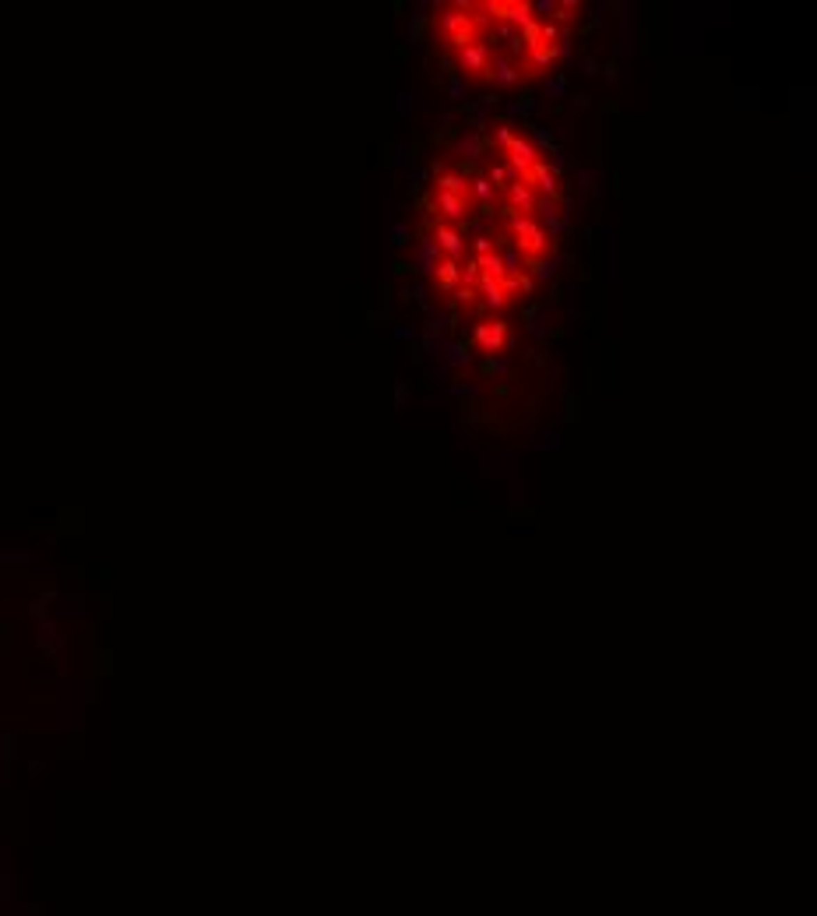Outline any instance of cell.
<instances>
[{
  "instance_id": "cell-1",
  "label": "cell",
  "mask_w": 817,
  "mask_h": 916,
  "mask_svg": "<svg viewBox=\"0 0 817 916\" xmlns=\"http://www.w3.org/2000/svg\"><path fill=\"white\" fill-rule=\"evenodd\" d=\"M508 230H511V243H515V250L525 254V257H532V261L550 250V236H547V230H542V226L532 219V215H511Z\"/></svg>"
},
{
  "instance_id": "cell-2",
  "label": "cell",
  "mask_w": 817,
  "mask_h": 916,
  "mask_svg": "<svg viewBox=\"0 0 817 916\" xmlns=\"http://www.w3.org/2000/svg\"><path fill=\"white\" fill-rule=\"evenodd\" d=\"M433 211L441 215V223L455 226L458 233H465V219H469V198H458V194H441V191H433V198L426 201Z\"/></svg>"
},
{
  "instance_id": "cell-3",
  "label": "cell",
  "mask_w": 817,
  "mask_h": 916,
  "mask_svg": "<svg viewBox=\"0 0 817 916\" xmlns=\"http://www.w3.org/2000/svg\"><path fill=\"white\" fill-rule=\"evenodd\" d=\"M508 339H511V328H508V321H501V317H486V321H479V325L472 328V342L483 353H504Z\"/></svg>"
},
{
  "instance_id": "cell-4",
  "label": "cell",
  "mask_w": 817,
  "mask_h": 916,
  "mask_svg": "<svg viewBox=\"0 0 817 916\" xmlns=\"http://www.w3.org/2000/svg\"><path fill=\"white\" fill-rule=\"evenodd\" d=\"M521 184H528V187H532L535 194H542V198H547V201H560V194H564V187H560V177H557V170H550L547 163H542V159H539V163H535V166H532V170H528V173L521 177Z\"/></svg>"
},
{
  "instance_id": "cell-5",
  "label": "cell",
  "mask_w": 817,
  "mask_h": 916,
  "mask_svg": "<svg viewBox=\"0 0 817 916\" xmlns=\"http://www.w3.org/2000/svg\"><path fill=\"white\" fill-rule=\"evenodd\" d=\"M430 240L437 243V250H441V257H448V261H462L465 257V233H458L455 226H448V223H433L430 226Z\"/></svg>"
},
{
  "instance_id": "cell-6",
  "label": "cell",
  "mask_w": 817,
  "mask_h": 916,
  "mask_svg": "<svg viewBox=\"0 0 817 916\" xmlns=\"http://www.w3.org/2000/svg\"><path fill=\"white\" fill-rule=\"evenodd\" d=\"M504 163H508V166L518 173V180H521V177H525V173H528V170L539 163V148H535V145H532L525 134H515V141L504 148Z\"/></svg>"
},
{
  "instance_id": "cell-7",
  "label": "cell",
  "mask_w": 817,
  "mask_h": 916,
  "mask_svg": "<svg viewBox=\"0 0 817 916\" xmlns=\"http://www.w3.org/2000/svg\"><path fill=\"white\" fill-rule=\"evenodd\" d=\"M476 293H483V303L490 307V310H504L515 296H511V289H508V279L504 282H497V279H479V286H476Z\"/></svg>"
},
{
  "instance_id": "cell-8",
  "label": "cell",
  "mask_w": 817,
  "mask_h": 916,
  "mask_svg": "<svg viewBox=\"0 0 817 916\" xmlns=\"http://www.w3.org/2000/svg\"><path fill=\"white\" fill-rule=\"evenodd\" d=\"M433 286H437L444 296H451V293L462 286V261H448V257H441L437 268H433Z\"/></svg>"
},
{
  "instance_id": "cell-9",
  "label": "cell",
  "mask_w": 817,
  "mask_h": 916,
  "mask_svg": "<svg viewBox=\"0 0 817 916\" xmlns=\"http://www.w3.org/2000/svg\"><path fill=\"white\" fill-rule=\"evenodd\" d=\"M535 204H539V194H535L528 184L518 180V184L508 187V211H511V215H532Z\"/></svg>"
},
{
  "instance_id": "cell-10",
  "label": "cell",
  "mask_w": 817,
  "mask_h": 916,
  "mask_svg": "<svg viewBox=\"0 0 817 916\" xmlns=\"http://www.w3.org/2000/svg\"><path fill=\"white\" fill-rule=\"evenodd\" d=\"M433 191L441 194H458V198H469V180L455 170H433ZM472 204V201H469Z\"/></svg>"
},
{
  "instance_id": "cell-11",
  "label": "cell",
  "mask_w": 817,
  "mask_h": 916,
  "mask_svg": "<svg viewBox=\"0 0 817 916\" xmlns=\"http://www.w3.org/2000/svg\"><path fill=\"white\" fill-rule=\"evenodd\" d=\"M483 177L490 180V187H494V191H508L511 184H518V173L504 163V159H494V163H490V170H486Z\"/></svg>"
},
{
  "instance_id": "cell-12",
  "label": "cell",
  "mask_w": 817,
  "mask_h": 916,
  "mask_svg": "<svg viewBox=\"0 0 817 916\" xmlns=\"http://www.w3.org/2000/svg\"><path fill=\"white\" fill-rule=\"evenodd\" d=\"M578 15H581V8L574 4V0H564V4H553V11H550V22H553V25H560V29H567V25H574V22H578Z\"/></svg>"
},
{
  "instance_id": "cell-13",
  "label": "cell",
  "mask_w": 817,
  "mask_h": 916,
  "mask_svg": "<svg viewBox=\"0 0 817 916\" xmlns=\"http://www.w3.org/2000/svg\"><path fill=\"white\" fill-rule=\"evenodd\" d=\"M416 257H419V268H423V272L433 275V268H437V261H441V250H437V243L426 236V240H419V254H416Z\"/></svg>"
},
{
  "instance_id": "cell-14",
  "label": "cell",
  "mask_w": 817,
  "mask_h": 916,
  "mask_svg": "<svg viewBox=\"0 0 817 916\" xmlns=\"http://www.w3.org/2000/svg\"><path fill=\"white\" fill-rule=\"evenodd\" d=\"M497 198V191L490 187V180L486 177H472L469 180V201H479V204H490Z\"/></svg>"
},
{
  "instance_id": "cell-15",
  "label": "cell",
  "mask_w": 817,
  "mask_h": 916,
  "mask_svg": "<svg viewBox=\"0 0 817 916\" xmlns=\"http://www.w3.org/2000/svg\"><path fill=\"white\" fill-rule=\"evenodd\" d=\"M479 279H483V275H479V268H476V261L469 257V261H465V268H462V286H472V289H476V286H479Z\"/></svg>"
},
{
  "instance_id": "cell-16",
  "label": "cell",
  "mask_w": 817,
  "mask_h": 916,
  "mask_svg": "<svg viewBox=\"0 0 817 916\" xmlns=\"http://www.w3.org/2000/svg\"><path fill=\"white\" fill-rule=\"evenodd\" d=\"M472 250H476L472 257H479V254H494V250H497V240H494V236H476V240H472Z\"/></svg>"
},
{
  "instance_id": "cell-17",
  "label": "cell",
  "mask_w": 817,
  "mask_h": 916,
  "mask_svg": "<svg viewBox=\"0 0 817 916\" xmlns=\"http://www.w3.org/2000/svg\"><path fill=\"white\" fill-rule=\"evenodd\" d=\"M451 296H455V300H458V303H462V307H472V303H476V296H479V293H476V289H472V286H458V289H455V293H451Z\"/></svg>"
},
{
  "instance_id": "cell-18",
  "label": "cell",
  "mask_w": 817,
  "mask_h": 916,
  "mask_svg": "<svg viewBox=\"0 0 817 916\" xmlns=\"http://www.w3.org/2000/svg\"><path fill=\"white\" fill-rule=\"evenodd\" d=\"M458 152H462L465 159H476V152H479V134H469V138L458 145Z\"/></svg>"
},
{
  "instance_id": "cell-19",
  "label": "cell",
  "mask_w": 817,
  "mask_h": 916,
  "mask_svg": "<svg viewBox=\"0 0 817 916\" xmlns=\"http://www.w3.org/2000/svg\"><path fill=\"white\" fill-rule=\"evenodd\" d=\"M511 141H515V131H511L508 124H497V148L504 152V148H508Z\"/></svg>"
}]
</instances>
